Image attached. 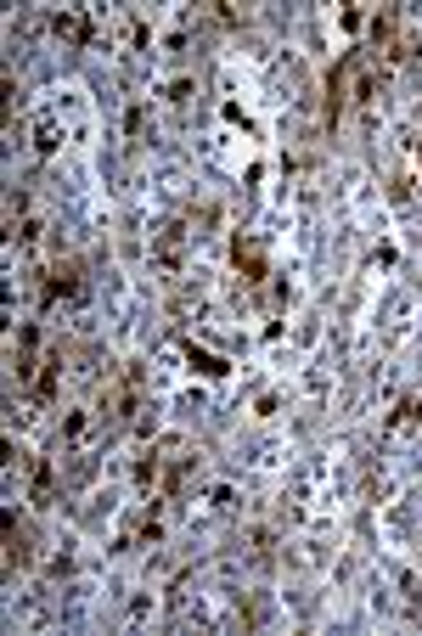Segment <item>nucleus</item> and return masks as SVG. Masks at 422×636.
<instances>
[{
	"label": "nucleus",
	"instance_id": "f03ea898",
	"mask_svg": "<svg viewBox=\"0 0 422 636\" xmlns=\"http://www.w3.org/2000/svg\"><path fill=\"white\" fill-rule=\"evenodd\" d=\"M192 366H203V372H208V377H220V372H226V366H220V361H214V355H203V349H192Z\"/></svg>",
	"mask_w": 422,
	"mask_h": 636
},
{
	"label": "nucleus",
	"instance_id": "f257e3e1",
	"mask_svg": "<svg viewBox=\"0 0 422 636\" xmlns=\"http://www.w3.org/2000/svg\"><path fill=\"white\" fill-rule=\"evenodd\" d=\"M73 293H79V265L57 260L51 276H46V299H73Z\"/></svg>",
	"mask_w": 422,
	"mask_h": 636
},
{
	"label": "nucleus",
	"instance_id": "7ed1b4c3",
	"mask_svg": "<svg viewBox=\"0 0 422 636\" xmlns=\"http://www.w3.org/2000/svg\"><path fill=\"white\" fill-rule=\"evenodd\" d=\"M51 147H57V124L39 118V152H51Z\"/></svg>",
	"mask_w": 422,
	"mask_h": 636
}]
</instances>
